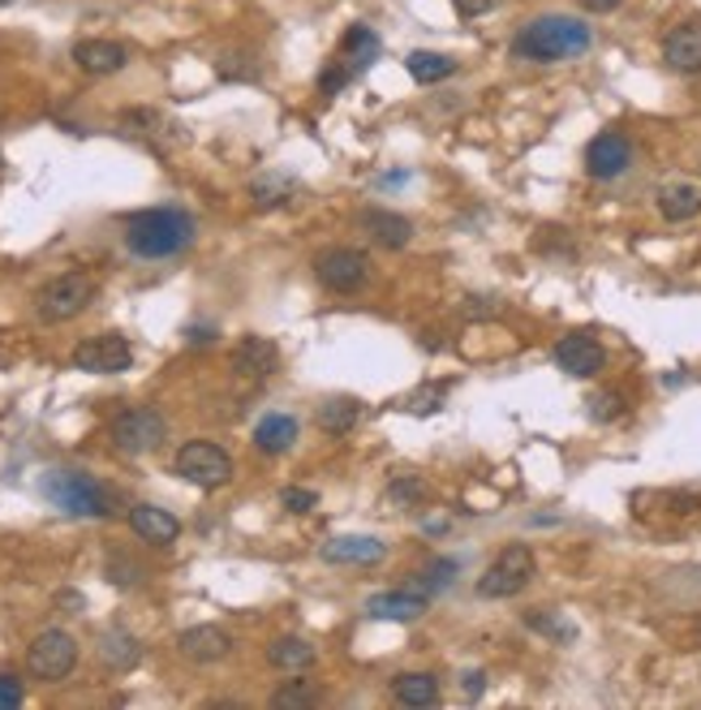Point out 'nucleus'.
Instances as JSON below:
<instances>
[{"instance_id":"f257e3e1","label":"nucleus","mask_w":701,"mask_h":710,"mask_svg":"<svg viewBox=\"0 0 701 710\" xmlns=\"http://www.w3.org/2000/svg\"><path fill=\"white\" fill-rule=\"evenodd\" d=\"M594 44L589 26L582 18H564V13H547V18H533L521 26V35L513 39V57L533 60V65H551V60H573L585 57Z\"/></svg>"},{"instance_id":"f03ea898","label":"nucleus","mask_w":701,"mask_h":710,"mask_svg":"<svg viewBox=\"0 0 701 710\" xmlns=\"http://www.w3.org/2000/svg\"><path fill=\"white\" fill-rule=\"evenodd\" d=\"M125 245L138 259H173L194 245V216L181 207H147L125 220Z\"/></svg>"},{"instance_id":"7ed1b4c3","label":"nucleus","mask_w":701,"mask_h":710,"mask_svg":"<svg viewBox=\"0 0 701 710\" xmlns=\"http://www.w3.org/2000/svg\"><path fill=\"white\" fill-rule=\"evenodd\" d=\"M44 495L57 504L65 517H113L117 495L82 470H48L44 473Z\"/></svg>"},{"instance_id":"20e7f679","label":"nucleus","mask_w":701,"mask_h":710,"mask_svg":"<svg viewBox=\"0 0 701 710\" xmlns=\"http://www.w3.org/2000/svg\"><path fill=\"white\" fill-rule=\"evenodd\" d=\"M173 473L194 482L198 491H220V486L233 482V457L211 439H189V444L176 448Z\"/></svg>"},{"instance_id":"39448f33","label":"nucleus","mask_w":701,"mask_h":710,"mask_svg":"<svg viewBox=\"0 0 701 710\" xmlns=\"http://www.w3.org/2000/svg\"><path fill=\"white\" fill-rule=\"evenodd\" d=\"M375 57H379V35L366 22L349 26L345 39H341V48H336V57H332V65L319 73V91L323 95H341Z\"/></svg>"},{"instance_id":"423d86ee","label":"nucleus","mask_w":701,"mask_h":710,"mask_svg":"<svg viewBox=\"0 0 701 710\" xmlns=\"http://www.w3.org/2000/svg\"><path fill=\"white\" fill-rule=\"evenodd\" d=\"M100 294V285H95V276L91 272H65L57 280H48L39 297H35V314L44 319V323H69V319H78L91 301Z\"/></svg>"},{"instance_id":"0eeeda50","label":"nucleus","mask_w":701,"mask_h":710,"mask_svg":"<svg viewBox=\"0 0 701 710\" xmlns=\"http://www.w3.org/2000/svg\"><path fill=\"white\" fill-rule=\"evenodd\" d=\"M533 569H538V560H533V551L526 542H508L486 564V573L478 577V598H513V594H521L533 582Z\"/></svg>"},{"instance_id":"6e6552de","label":"nucleus","mask_w":701,"mask_h":710,"mask_svg":"<svg viewBox=\"0 0 701 710\" xmlns=\"http://www.w3.org/2000/svg\"><path fill=\"white\" fill-rule=\"evenodd\" d=\"M164 435H169V422L160 410H151V405H134V410H120L113 417V426H108V439H113V448L125 453V457H142V453H156L160 444H164Z\"/></svg>"},{"instance_id":"1a4fd4ad","label":"nucleus","mask_w":701,"mask_h":710,"mask_svg":"<svg viewBox=\"0 0 701 710\" xmlns=\"http://www.w3.org/2000/svg\"><path fill=\"white\" fill-rule=\"evenodd\" d=\"M78 667V642L65 629H44L31 646H26V672L44 685H60L69 680Z\"/></svg>"},{"instance_id":"9d476101","label":"nucleus","mask_w":701,"mask_h":710,"mask_svg":"<svg viewBox=\"0 0 701 710\" xmlns=\"http://www.w3.org/2000/svg\"><path fill=\"white\" fill-rule=\"evenodd\" d=\"M314 276L332 294H357L370 280V259L361 250H353V245H336V250H323L314 259Z\"/></svg>"},{"instance_id":"9b49d317","label":"nucleus","mask_w":701,"mask_h":710,"mask_svg":"<svg viewBox=\"0 0 701 710\" xmlns=\"http://www.w3.org/2000/svg\"><path fill=\"white\" fill-rule=\"evenodd\" d=\"M69 362L87 375H120L134 366V345L120 332H100V336H87L82 345H73Z\"/></svg>"},{"instance_id":"f8f14e48","label":"nucleus","mask_w":701,"mask_h":710,"mask_svg":"<svg viewBox=\"0 0 701 710\" xmlns=\"http://www.w3.org/2000/svg\"><path fill=\"white\" fill-rule=\"evenodd\" d=\"M555 366L564 370V375H573V379H594L602 366H607V350H602V341L598 336H589V332H568V336H560L555 341Z\"/></svg>"},{"instance_id":"ddd939ff","label":"nucleus","mask_w":701,"mask_h":710,"mask_svg":"<svg viewBox=\"0 0 701 710\" xmlns=\"http://www.w3.org/2000/svg\"><path fill=\"white\" fill-rule=\"evenodd\" d=\"M629 164H633V142L620 129H607L585 147V173L594 181H616L620 173H629Z\"/></svg>"},{"instance_id":"4468645a","label":"nucleus","mask_w":701,"mask_h":710,"mask_svg":"<svg viewBox=\"0 0 701 710\" xmlns=\"http://www.w3.org/2000/svg\"><path fill=\"white\" fill-rule=\"evenodd\" d=\"M229 366L241 379H267L280 370V345L272 336H241L229 354Z\"/></svg>"},{"instance_id":"2eb2a0df","label":"nucleus","mask_w":701,"mask_h":710,"mask_svg":"<svg viewBox=\"0 0 701 710\" xmlns=\"http://www.w3.org/2000/svg\"><path fill=\"white\" fill-rule=\"evenodd\" d=\"M319 556L327 564H353V569H366V564H379L388 556V542L375 538V534H341V538H327L319 547Z\"/></svg>"},{"instance_id":"dca6fc26","label":"nucleus","mask_w":701,"mask_h":710,"mask_svg":"<svg viewBox=\"0 0 701 710\" xmlns=\"http://www.w3.org/2000/svg\"><path fill=\"white\" fill-rule=\"evenodd\" d=\"M73 65L91 78H108L129 65V48L117 39H82V44H73Z\"/></svg>"},{"instance_id":"f3484780","label":"nucleus","mask_w":701,"mask_h":710,"mask_svg":"<svg viewBox=\"0 0 701 710\" xmlns=\"http://www.w3.org/2000/svg\"><path fill=\"white\" fill-rule=\"evenodd\" d=\"M176 651L185 654L189 663H220L225 654L233 651V638L220 625H194V629L176 633Z\"/></svg>"},{"instance_id":"a211bd4d","label":"nucleus","mask_w":701,"mask_h":710,"mask_svg":"<svg viewBox=\"0 0 701 710\" xmlns=\"http://www.w3.org/2000/svg\"><path fill=\"white\" fill-rule=\"evenodd\" d=\"M663 60L676 73H701V22H680L663 39Z\"/></svg>"},{"instance_id":"6ab92c4d","label":"nucleus","mask_w":701,"mask_h":710,"mask_svg":"<svg viewBox=\"0 0 701 710\" xmlns=\"http://www.w3.org/2000/svg\"><path fill=\"white\" fill-rule=\"evenodd\" d=\"M129 530L138 534L142 542L173 547L176 538H181V522H176L169 508H160V504H134L129 508Z\"/></svg>"},{"instance_id":"aec40b11","label":"nucleus","mask_w":701,"mask_h":710,"mask_svg":"<svg viewBox=\"0 0 701 710\" xmlns=\"http://www.w3.org/2000/svg\"><path fill=\"white\" fill-rule=\"evenodd\" d=\"M426 607H430V598L417 591H392V594H375L370 603H366V611L375 616V620H397V625H413V620H422L426 616Z\"/></svg>"},{"instance_id":"412c9836","label":"nucleus","mask_w":701,"mask_h":710,"mask_svg":"<svg viewBox=\"0 0 701 710\" xmlns=\"http://www.w3.org/2000/svg\"><path fill=\"white\" fill-rule=\"evenodd\" d=\"M361 229L370 233L375 245H383V250H405L413 241V225L401 216V211H383V207H370L366 216H361Z\"/></svg>"},{"instance_id":"4be33fe9","label":"nucleus","mask_w":701,"mask_h":710,"mask_svg":"<svg viewBox=\"0 0 701 710\" xmlns=\"http://www.w3.org/2000/svg\"><path fill=\"white\" fill-rule=\"evenodd\" d=\"M658 211L667 225H689L701 216V185L693 181H676V185H663L658 190Z\"/></svg>"},{"instance_id":"5701e85b","label":"nucleus","mask_w":701,"mask_h":710,"mask_svg":"<svg viewBox=\"0 0 701 710\" xmlns=\"http://www.w3.org/2000/svg\"><path fill=\"white\" fill-rule=\"evenodd\" d=\"M392 698L401 702V707H435L439 698H444V689H439V676L435 672H401L397 680H392Z\"/></svg>"},{"instance_id":"b1692460","label":"nucleus","mask_w":701,"mask_h":710,"mask_svg":"<svg viewBox=\"0 0 701 710\" xmlns=\"http://www.w3.org/2000/svg\"><path fill=\"white\" fill-rule=\"evenodd\" d=\"M297 435H301V426H297L292 414H263V422L254 426V448L280 457V453H289L292 444H297Z\"/></svg>"},{"instance_id":"393cba45","label":"nucleus","mask_w":701,"mask_h":710,"mask_svg":"<svg viewBox=\"0 0 701 710\" xmlns=\"http://www.w3.org/2000/svg\"><path fill=\"white\" fill-rule=\"evenodd\" d=\"M138 659H142V642H138L134 633L108 629V633L100 638V663H104L108 672H129V667H138Z\"/></svg>"},{"instance_id":"a878e982","label":"nucleus","mask_w":701,"mask_h":710,"mask_svg":"<svg viewBox=\"0 0 701 710\" xmlns=\"http://www.w3.org/2000/svg\"><path fill=\"white\" fill-rule=\"evenodd\" d=\"M267 663H272L276 672L297 676V672H306V667L314 663V646H310L306 638H276V642L267 646Z\"/></svg>"},{"instance_id":"bb28decb","label":"nucleus","mask_w":701,"mask_h":710,"mask_svg":"<svg viewBox=\"0 0 701 710\" xmlns=\"http://www.w3.org/2000/svg\"><path fill=\"white\" fill-rule=\"evenodd\" d=\"M292 194H297V181H292L289 173H263V178L250 181V198H254V207H263V211L285 207Z\"/></svg>"},{"instance_id":"cd10ccee","label":"nucleus","mask_w":701,"mask_h":710,"mask_svg":"<svg viewBox=\"0 0 701 710\" xmlns=\"http://www.w3.org/2000/svg\"><path fill=\"white\" fill-rule=\"evenodd\" d=\"M405 69H410L413 82H422V87H435V82H444V78H452L457 73V60L448 57V53H410L405 60Z\"/></svg>"},{"instance_id":"c85d7f7f","label":"nucleus","mask_w":701,"mask_h":710,"mask_svg":"<svg viewBox=\"0 0 701 710\" xmlns=\"http://www.w3.org/2000/svg\"><path fill=\"white\" fill-rule=\"evenodd\" d=\"M357 417H361V405L353 397H327L319 405V426L327 435H349L353 426H357Z\"/></svg>"},{"instance_id":"c756f323","label":"nucleus","mask_w":701,"mask_h":710,"mask_svg":"<svg viewBox=\"0 0 701 710\" xmlns=\"http://www.w3.org/2000/svg\"><path fill=\"white\" fill-rule=\"evenodd\" d=\"M323 702V694H319V685L314 680H285L276 694H272V707L276 710H306V707H319Z\"/></svg>"},{"instance_id":"7c9ffc66","label":"nucleus","mask_w":701,"mask_h":710,"mask_svg":"<svg viewBox=\"0 0 701 710\" xmlns=\"http://www.w3.org/2000/svg\"><path fill=\"white\" fill-rule=\"evenodd\" d=\"M426 495H430V486H426L417 473H401V478H392L388 491H383V500H388L392 508H417Z\"/></svg>"},{"instance_id":"2f4dec72","label":"nucleus","mask_w":701,"mask_h":710,"mask_svg":"<svg viewBox=\"0 0 701 710\" xmlns=\"http://www.w3.org/2000/svg\"><path fill=\"white\" fill-rule=\"evenodd\" d=\"M452 573H457V564H452V560H435L430 569H422V573L413 577L410 591H417V594H426V598H430V594H439V591H448V586H452Z\"/></svg>"},{"instance_id":"473e14b6","label":"nucleus","mask_w":701,"mask_h":710,"mask_svg":"<svg viewBox=\"0 0 701 710\" xmlns=\"http://www.w3.org/2000/svg\"><path fill=\"white\" fill-rule=\"evenodd\" d=\"M526 625H529V629H538L542 638H551V642H560V646H568V642L577 638V629H573L568 620H560L555 611H529V616H526Z\"/></svg>"},{"instance_id":"72a5a7b5","label":"nucleus","mask_w":701,"mask_h":710,"mask_svg":"<svg viewBox=\"0 0 701 710\" xmlns=\"http://www.w3.org/2000/svg\"><path fill=\"white\" fill-rule=\"evenodd\" d=\"M220 78H229V82H241V78H258V65L250 53H229V57H220Z\"/></svg>"},{"instance_id":"f704fd0d","label":"nucleus","mask_w":701,"mask_h":710,"mask_svg":"<svg viewBox=\"0 0 701 710\" xmlns=\"http://www.w3.org/2000/svg\"><path fill=\"white\" fill-rule=\"evenodd\" d=\"M444 397H448V383H439V388H435V383H422L405 405H410V414H430V410L444 405Z\"/></svg>"},{"instance_id":"c9c22d12","label":"nucleus","mask_w":701,"mask_h":710,"mask_svg":"<svg viewBox=\"0 0 701 710\" xmlns=\"http://www.w3.org/2000/svg\"><path fill=\"white\" fill-rule=\"evenodd\" d=\"M280 504H285L289 513H310V508H319V491H306V486H285V491H280Z\"/></svg>"},{"instance_id":"e433bc0d","label":"nucleus","mask_w":701,"mask_h":710,"mask_svg":"<svg viewBox=\"0 0 701 710\" xmlns=\"http://www.w3.org/2000/svg\"><path fill=\"white\" fill-rule=\"evenodd\" d=\"M26 702V689H22V680L13 676V672H0V710H13Z\"/></svg>"},{"instance_id":"4c0bfd02","label":"nucleus","mask_w":701,"mask_h":710,"mask_svg":"<svg viewBox=\"0 0 701 710\" xmlns=\"http://www.w3.org/2000/svg\"><path fill=\"white\" fill-rule=\"evenodd\" d=\"M589 405H594L589 414L598 417V422H611V417H620V414H624V401H620L616 392H598V397H594Z\"/></svg>"},{"instance_id":"58836bf2","label":"nucleus","mask_w":701,"mask_h":710,"mask_svg":"<svg viewBox=\"0 0 701 710\" xmlns=\"http://www.w3.org/2000/svg\"><path fill=\"white\" fill-rule=\"evenodd\" d=\"M138 577H142L138 564H129V560H108V582H117V586H134Z\"/></svg>"},{"instance_id":"ea45409f","label":"nucleus","mask_w":701,"mask_h":710,"mask_svg":"<svg viewBox=\"0 0 701 710\" xmlns=\"http://www.w3.org/2000/svg\"><path fill=\"white\" fill-rule=\"evenodd\" d=\"M452 4H457L461 18H486V13H495L504 0H452Z\"/></svg>"},{"instance_id":"a19ab883","label":"nucleus","mask_w":701,"mask_h":710,"mask_svg":"<svg viewBox=\"0 0 701 710\" xmlns=\"http://www.w3.org/2000/svg\"><path fill=\"white\" fill-rule=\"evenodd\" d=\"M491 301H495V297H469L466 310H469V314H495L499 306H491Z\"/></svg>"},{"instance_id":"79ce46f5","label":"nucleus","mask_w":701,"mask_h":710,"mask_svg":"<svg viewBox=\"0 0 701 710\" xmlns=\"http://www.w3.org/2000/svg\"><path fill=\"white\" fill-rule=\"evenodd\" d=\"M585 4V13H616L624 0H582Z\"/></svg>"},{"instance_id":"37998d69","label":"nucleus","mask_w":701,"mask_h":710,"mask_svg":"<svg viewBox=\"0 0 701 710\" xmlns=\"http://www.w3.org/2000/svg\"><path fill=\"white\" fill-rule=\"evenodd\" d=\"M482 672H466V698H482Z\"/></svg>"},{"instance_id":"c03bdc74","label":"nucleus","mask_w":701,"mask_h":710,"mask_svg":"<svg viewBox=\"0 0 701 710\" xmlns=\"http://www.w3.org/2000/svg\"><path fill=\"white\" fill-rule=\"evenodd\" d=\"M211 328H189V345H211Z\"/></svg>"},{"instance_id":"a18cd8bd","label":"nucleus","mask_w":701,"mask_h":710,"mask_svg":"<svg viewBox=\"0 0 701 710\" xmlns=\"http://www.w3.org/2000/svg\"><path fill=\"white\" fill-rule=\"evenodd\" d=\"M0 4H9V0H0Z\"/></svg>"}]
</instances>
